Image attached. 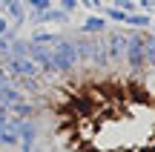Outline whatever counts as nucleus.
<instances>
[{"mask_svg": "<svg viewBox=\"0 0 155 152\" xmlns=\"http://www.w3.org/2000/svg\"><path fill=\"white\" fill-rule=\"evenodd\" d=\"M3 32H6V23H3V20H0V34H3Z\"/></svg>", "mask_w": 155, "mask_h": 152, "instance_id": "obj_13", "label": "nucleus"}, {"mask_svg": "<svg viewBox=\"0 0 155 152\" xmlns=\"http://www.w3.org/2000/svg\"><path fill=\"white\" fill-rule=\"evenodd\" d=\"M12 112L17 115V118H29V115H32V106H29V103H12Z\"/></svg>", "mask_w": 155, "mask_h": 152, "instance_id": "obj_6", "label": "nucleus"}, {"mask_svg": "<svg viewBox=\"0 0 155 152\" xmlns=\"http://www.w3.org/2000/svg\"><path fill=\"white\" fill-rule=\"evenodd\" d=\"M106 15H109L112 20H118V23H127V15H129V11H124V9H115V6H112V9H106Z\"/></svg>", "mask_w": 155, "mask_h": 152, "instance_id": "obj_7", "label": "nucleus"}, {"mask_svg": "<svg viewBox=\"0 0 155 152\" xmlns=\"http://www.w3.org/2000/svg\"><path fill=\"white\" fill-rule=\"evenodd\" d=\"M124 60L129 63V69H144V34H129V43H127V55Z\"/></svg>", "mask_w": 155, "mask_h": 152, "instance_id": "obj_3", "label": "nucleus"}, {"mask_svg": "<svg viewBox=\"0 0 155 152\" xmlns=\"http://www.w3.org/2000/svg\"><path fill=\"white\" fill-rule=\"evenodd\" d=\"M52 55H49V72H66V69H72L78 63V52H75V43H69V40H55V46H52Z\"/></svg>", "mask_w": 155, "mask_h": 152, "instance_id": "obj_1", "label": "nucleus"}, {"mask_svg": "<svg viewBox=\"0 0 155 152\" xmlns=\"http://www.w3.org/2000/svg\"><path fill=\"white\" fill-rule=\"evenodd\" d=\"M9 11L17 17V20H23V6L17 3V0H9Z\"/></svg>", "mask_w": 155, "mask_h": 152, "instance_id": "obj_8", "label": "nucleus"}, {"mask_svg": "<svg viewBox=\"0 0 155 152\" xmlns=\"http://www.w3.org/2000/svg\"><path fill=\"white\" fill-rule=\"evenodd\" d=\"M141 6H144V9H150V11H152V9H155V0H141Z\"/></svg>", "mask_w": 155, "mask_h": 152, "instance_id": "obj_11", "label": "nucleus"}, {"mask_svg": "<svg viewBox=\"0 0 155 152\" xmlns=\"http://www.w3.org/2000/svg\"><path fill=\"white\" fill-rule=\"evenodd\" d=\"M0 49H3V52L9 49V40H6V37H0Z\"/></svg>", "mask_w": 155, "mask_h": 152, "instance_id": "obj_12", "label": "nucleus"}, {"mask_svg": "<svg viewBox=\"0 0 155 152\" xmlns=\"http://www.w3.org/2000/svg\"><path fill=\"white\" fill-rule=\"evenodd\" d=\"M75 6H78V0H63V11H72Z\"/></svg>", "mask_w": 155, "mask_h": 152, "instance_id": "obj_10", "label": "nucleus"}, {"mask_svg": "<svg viewBox=\"0 0 155 152\" xmlns=\"http://www.w3.org/2000/svg\"><path fill=\"white\" fill-rule=\"evenodd\" d=\"M92 3H101V0H92Z\"/></svg>", "mask_w": 155, "mask_h": 152, "instance_id": "obj_14", "label": "nucleus"}, {"mask_svg": "<svg viewBox=\"0 0 155 152\" xmlns=\"http://www.w3.org/2000/svg\"><path fill=\"white\" fill-rule=\"evenodd\" d=\"M127 23L135 29H144V26H150V15H127Z\"/></svg>", "mask_w": 155, "mask_h": 152, "instance_id": "obj_4", "label": "nucleus"}, {"mask_svg": "<svg viewBox=\"0 0 155 152\" xmlns=\"http://www.w3.org/2000/svg\"><path fill=\"white\" fill-rule=\"evenodd\" d=\"M112 6H115V9H124V11H135V3H132V0H115Z\"/></svg>", "mask_w": 155, "mask_h": 152, "instance_id": "obj_9", "label": "nucleus"}, {"mask_svg": "<svg viewBox=\"0 0 155 152\" xmlns=\"http://www.w3.org/2000/svg\"><path fill=\"white\" fill-rule=\"evenodd\" d=\"M104 43H106V57H109V63H124L129 34H124V32H112V34H106V37H104Z\"/></svg>", "mask_w": 155, "mask_h": 152, "instance_id": "obj_2", "label": "nucleus"}, {"mask_svg": "<svg viewBox=\"0 0 155 152\" xmlns=\"http://www.w3.org/2000/svg\"><path fill=\"white\" fill-rule=\"evenodd\" d=\"M104 26L106 23L101 20V17H89V20L83 23V32H104Z\"/></svg>", "mask_w": 155, "mask_h": 152, "instance_id": "obj_5", "label": "nucleus"}]
</instances>
